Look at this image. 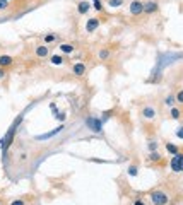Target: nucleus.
I'll use <instances>...</instances> for the list:
<instances>
[{
  "instance_id": "obj_1",
  "label": "nucleus",
  "mask_w": 183,
  "mask_h": 205,
  "mask_svg": "<svg viewBox=\"0 0 183 205\" xmlns=\"http://www.w3.org/2000/svg\"><path fill=\"white\" fill-rule=\"evenodd\" d=\"M151 200H152L154 205H166L169 202L168 195L163 193V191H152L151 193Z\"/></svg>"
},
{
  "instance_id": "obj_14",
  "label": "nucleus",
  "mask_w": 183,
  "mask_h": 205,
  "mask_svg": "<svg viewBox=\"0 0 183 205\" xmlns=\"http://www.w3.org/2000/svg\"><path fill=\"white\" fill-rule=\"evenodd\" d=\"M60 50H62L63 53H72L74 46H72V44H62V46H60Z\"/></svg>"
},
{
  "instance_id": "obj_18",
  "label": "nucleus",
  "mask_w": 183,
  "mask_h": 205,
  "mask_svg": "<svg viewBox=\"0 0 183 205\" xmlns=\"http://www.w3.org/2000/svg\"><path fill=\"white\" fill-rule=\"evenodd\" d=\"M94 9H96V10H103V5H101L99 0H96V2H94Z\"/></svg>"
},
{
  "instance_id": "obj_22",
  "label": "nucleus",
  "mask_w": 183,
  "mask_h": 205,
  "mask_svg": "<svg viewBox=\"0 0 183 205\" xmlns=\"http://www.w3.org/2000/svg\"><path fill=\"white\" fill-rule=\"evenodd\" d=\"M55 118H58L60 121H63L65 120V113H55Z\"/></svg>"
},
{
  "instance_id": "obj_29",
  "label": "nucleus",
  "mask_w": 183,
  "mask_h": 205,
  "mask_svg": "<svg viewBox=\"0 0 183 205\" xmlns=\"http://www.w3.org/2000/svg\"><path fill=\"white\" fill-rule=\"evenodd\" d=\"M166 104H173V96H168V99H166Z\"/></svg>"
},
{
  "instance_id": "obj_21",
  "label": "nucleus",
  "mask_w": 183,
  "mask_h": 205,
  "mask_svg": "<svg viewBox=\"0 0 183 205\" xmlns=\"http://www.w3.org/2000/svg\"><path fill=\"white\" fill-rule=\"evenodd\" d=\"M108 55H110V53H108V50H103L101 53H99V56H101L103 60H104V58H108Z\"/></svg>"
},
{
  "instance_id": "obj_33",
  "label": "nucleus",
  "mask_w": 183,
  "mask_h": 205,
  "mask_svg": "<svg viewBox=\"0 0 183 205\" xmlns=\"http://www.w3.org/2000/svg\"><path fill=\"white\" fill-rule=\"evenodd\" d=\"M94 2H96V0H94Z\"/></svg>"
},
{
  "instance_id": "obj_13",
  "label": "nucleus",
  "mask_w": 183,
  "mask_h": 205,
  "mask_svg": "<svg viewBox=\"0 0 183 205\" xmlns=\"http://www.w3.org/2000/svg\"><path fill=\"white\" fill-rule=\"evenodd\" d=\"M87 10H89V4L87 2H81V4H79V12H81V14H86Z\"/></svg>"
},
{
  "instance_id": "obj_17",
  "label": "nucleus",
  "mask_w": 183,
  "mask_h": 205,
  "mask_svg": "<svg viewBox=\"0 0 183 205\" xmlns=\"http://www.w3.org/2000/svg\"><path fill=\"white\" fill-rule=\"evenodd\" d=\"M171 116L173 118H180V110H178V108H173V110H171Z\"/></svg>"
},
{
  "instance_id": "obj_26",
  "label": "nucleus",
  "mask_w": 183,
  "mask_h": 205,
  "mask_svg": "<svg viewBox=\"0 0 183 205\" xmlns=\"http://www.w3.org/2000/svg\"><path fill=\"white\" fill-rule=\"evenodd\" d=\"M156 147H158V144H156V142H151L149 144V149L151 150H156Z\"/></svg>"
},
{
  "instance_id": "obj_4",
  "label": "nucleus",
  "mask_w": 183,
  "mask_h": 205,
  "mask_svg": "<svg viewBox=\"0 0 183 205\" xmlns=\"http://www.w3.org/2000/svg\"><path fill=\"white\" fill-rule=\"evenodd\" d=\"M180 157H181V154H175V157L171 159V169L175 173L181 171V166H180Z\"/></svg>"
},
{
  "instance_id": "obj_6",
  "label": "nucleus",
  "mask_w": 183,
  "mask_h": 205,
  "mask_svg": "<svg viewBox=\"0 0 183 205\" xmlns=\"http://www.w3.org/2000/svg\"><path fill=\"white\" fill-rule=\"evenodd\" d=\"M62 130H63V127H58V128H55V130H51V132L45 133V135H38L36 139H38V140H46V139H50V137H53V135H57V133H60Z\"/></svg>"
},
{
  "instance_id": "obj_5",
  "label": "nucleus",
  "mask_w": 183,
  "mask_h": 205,
  "mask_svg": "<svg viewBox=\"0 0 183 205\" xmlns=\"http://www.w3.org/2000/svg\"><path fill=\"white\" fill-rule=\"evenodd\" d=\"M98 26H99V21H98V19H89L87 24H86V31H87V33H92V31L98 29Z\"/></svg>"
},
{
  "instance_id": "obj_9",
  "label": "nucleus",
  "mask_w": 183,
  "mask_h": 205,
  "mask_svg": "<svg viewBox=\"0 0 183 205\" xmlns=\"http://www.w3.org/2000/svg\"><path fill=\"white\" fill-rule=\"evenodd\" d=\"M84 72H86L84 63H75V65H74V73H75V75H84Z\"/></svg>"
},
{
  "instance_id": "obj_24",
  "label": "nucleus",
  "mask_w": 183,
  "mask_h": 205,
  "mask_svg": "<svg viewBox=\"0 0 183 205\" xmlns=\"http://www.w3.org/2000/svg\"><path fill=\"white\" fill-rule=\"evenodd\" d=\"M0 9H7V0H0Z\"/></svg>"
},
{
  "instance_id": "obj_8",
  "label": "nucleus",
  "mask_w": 183,
  "mask_h": 205,
  "mask_svg": "<svg viewBox=\"0 0 183 205\" xmlns=\"http://www.w3.org/2000/svg\"><path fill=\"white\" fill-rule=\"evenodd\" d=\"M156 10H158V4H156V2H147V4L144 5V12H147V14L156 12Z\"/></svg>"
},
{
  "instance_id": "obj_16",
  "label": "nucleus",
  "mask_w": 183,
  "mask_h": 205,
  "mask_svg": "<svg viewBox=\"0 0 183 205\" xmlns=\"http://www.w3.org/2000/svg\"><path fill=\"white\" fill-rule=\"evenodd\" d=\"M110 5H111V7H120L121 0H110Z\"/></svg>"
},
{
  "instance_id": "obj_10",
  "label": "nucleus",
  "mask_w": 183,
  "mask_h": 205,
  "mask_svg": "<svg viewBox=\"0 0 183 205\" xmlns=\"http://www.w3.org/2000/svg\"><path fill=\"white\" fill-rule=\"evenodd\" d=\"M12 62H14V60H12V56H7V55H2V56H0V67H7V65H11Z\"/></svg>"
},
{
  "instance_id": "obj_20",
  "label": "nucleus",
  "mask_w": 183,
  "mask_h": 205,
  "mask_svg": "<svg viewBox=\"0 0 183 205\" xmlns=\"http://www.w3.org/2000/svg\"><path fill=\"white\" fill-rule=\"evenodd\" d=\"M159 157H161V156H159L158 152H152V154H151V159H152V161H159Z\"/></svg>"
},
{
  "instance_id": "obj_7",
  "label": "nucleus",
  "mask_w": 183,
  "mask_h": 205,
  "mask_svg": "<svg viewBox=\"0 0 183 205\" xmlns=\"http://www.w3.org/2000/svg\"><path fill=\"white\" fill-rule=\"evenodd\" d=\"M142 116L144 118H149V120H151V118L156 116V110H154V108H151V106L144 108V110H142Z\"/></svg>"
},
{
  "instance_id": "obj_25",
  "label": "nucleus",
  "mask_w": 183,
  "mask_h": 205,
  "mask_svg": "<svg viewBox=\"0 0 183 205\" xmlns=\"http://www.w3.org/2000/svg\"><path fill=\"white\" fill-rule=\"evenodd\" d=\"M45 40H46L48 43H50V41H53V40H55V34H48V36L45 38Z\"/></svg>"
},
{
  "instance_id": "obj_31",
  "label": "nucleus",
  "mask_w": 183,
  "mask_h": 205,
  "mask_svg": "<svg viewBox=\"0 0 183 205\" xmlns=\"http://www.w3.org/2000/svg\"><path fill=\"white\" fill-rule=\"evenodd\" d=\"M134 205H144V202H140V200H137V202H135V203H134Z\"/></svg>"
},
{
  "instance_id": "obj_2",
  "label": "nucleus",
  "mask_w": 183,
  "mask_h": 205,
  "mask_svg": "<svg viewBox=\"0 0 183 205\" xmlns=\"http://www.w3.org/2000/svg\"><path fill=\"white\" fill-rule=\"evenodd\" d=\"M87 127L91 128L92 132H101V121L98 120V118H87Z\"/></svg>"
},
{
  "instance_id": "obj_11",
  "label": "nucleus",
  "mask_w": 183,
  "mask_h": 205,
  "mask_svg": "<svg viewBox=\"0 0 183 205\" xmlns=\"http://www.w3.org/2000/svg\"><path fill=\"white\" fill-rule=\"evenodd\" d=\"M36 55L38 56H46L48 55V48L46 46H38L36 48Z\"/></svg>"
},
{
  "instance_id": "obj_23",
  "label": "nucleus",
  "mask_w": 183,
  "mask_h": 205,
  "mask_svg": "<svg viewBox=\"0 0 183 205\" xmlns=\"http://www.w3.org/2000/svg\"><path fill=\"white\" fill-rule=\"evenodd\" d=\"M176 99H178V102H183V91H180V92H178Z\"/></svg>"
},
{
  "instance_id": "obj_27",
  "label": "nucleus",
  "mask_w": 183,
  "mask_h": 205,
  "mask_svg": "<svg viewBox=\"0 0 183 205\" xmlns=\"http://www.w3.org/2000/svg\"><path fill=\"white\" fill-rule=\"evenodd\" d=\"M176 135H178L180 139H183V127H181V128H178V132H176Z\"/></svg>"
},
{
  "instance_id": "obj_3",
  "label": "nucleus",
  "mask_w": 183,
  "mask_h": 205,
  "mask_svg": "<svg viewBox=\"0 0 183 205\" xmlns=\"http://www.w3.org/2000/svg\"><path fill=\"white\" fill-rule=\"evenodd\" d=\"M130 12H132L134 15L144 12V4H142V2H139V0H134L132 4H130Z\"/></svg>"
},
{
  "instance_id": "obj_32",
  "label": "nucleus",
  "mask_w": 183,
  "mask_h": 205,
  "mask_svg": "<svg viewBox=\"0 0 183 205\" xmlns=\"http://www.w3.org/2000/svg\"><path fill=\"white\" fill-rule=\"evenodd\" d=\"M5 73H4V69H0V77H4Z\"/></svg>"
},
{
  "instance_id": "obj_19",
  "label": "nucleus",
  "mask_w": 183,
  "mask_h": 205,
  "mask_svg": "<svg viewBox=\"0 0 183 205\" xmlns=\"http://www.w3.org/2000/svg\"><path fill=\"white\" fill-rule=\"evenodd\" d=\"M128 174H130V176H135L137 174V168H135V166H132V168L128 169Z\"/></svg>"
},
{
  "instance_id": "obj_34",
  "label": "nucleus",
  "mask_w": 183,
  "mask_h": 205,
  "mask_svg": "<svg viewBox=\"0 0 183 205\" xmlns=\"http://www.w3.org/2000/svg\"><path fill=\"white\" fill-rule=\"evenodd\" d=\"M0 205H2V203H0Z\"/></svg>"
},
{
  "instance_id": "obj_30",
  "label": "nucleus",
  "mask_w": 183,
  "mask_h": 205,
  "mask_svg": "<svg viewBox=\"0 0 183 205\" xmlns=\"http://www.w3.org/2000/svg\"><path fill=\"white\" fill-rule=\"evenodd\" d=\"M180 166H181V171H183V156L180 157Z\"/></svg>"
},
{
  "instance_id": "obj_28",
  "label": "nucleus",
  "mask_w": 183,
  "mask_h": 205,
  "mask_svg": "<svg viewBox=\"0 0 183 205\" xmlns=\"http://www.w3.org/2000/svg\"><path fill=\"white\" fill-rule=\"evenodd\" d=\"M11 205H24V202H22V200H14Z\"/></svg>"
},
{
  "instance_id": "obj_12",
  "label": "nucleus",
  "mask_w": 183,
  "mask_h": 205,
  "mask_svg": "<svg viewBox=\"0 0 183 205\" xmlns=\"http://www.w3.org/2000/svg\"><path fill=\"white\" fill-rule=\"evenodd\" d=\"M50 62L53 63V65H62V63H63V58H62L60 55H53V56H51V60H50Z\"/></svg>"
},
{
  "instance_id": "obj_15",
  "label": "nucleus",
  "mask_w": 183,
  "mask_h": 205,
  "mask_svg": "<svg viewBox=\"0 0 183 205\" xmlns=\"http://www.w3.org/2000/svg\"><path fill=\"white\" fill-rule=\"evenodd\" d=\"M166 149H168V152H171V154H178V147L173 145V144H166Z\"/></svg>"
}]
</instances>
